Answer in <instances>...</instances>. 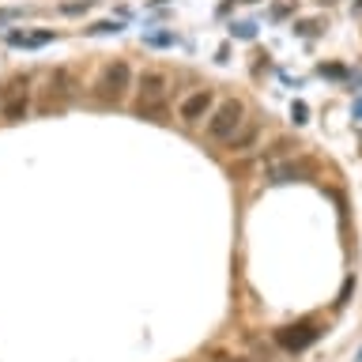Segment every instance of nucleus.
<instances>
[{
  "instance_id": "nucleus-10",
  "label": "nucleus",
  "mask_w": 362,
  "mask_h": 362,
  "mask_svg": "<svg viewBox=\"0 0 362 362\" xmlns=\"http://www.w3.org/2000/svg\"><path fill=\"white\" fill-rule=\"evenodd\" d=\"M305 117H310V110H305V106H302V102H298V106H294V121H298V124H302Z\"/></svg>"
},
{
  "instance_id": "nucleus-4",
  "label": "nucleus",
  "mask_w": 362,
  "mask_h": 362,
  "mask_svg": "<svg viewBox=\"0 0 362 362\" xmlns=\"http://www.w3.org/2000/svg\"><path fill=\"white\" fill-rule=\"evenodd\" d=\"M163 102H166V76L144 72L140 76V113H163Z\"/></svg>"
},
{
  "instance_id": "nucleus-7",
  "label": "nucleus",
  "mask_w": 362,
  "mask_h": 362,
  "mask_svg": "<svg viewBox=\"0 0 362 362\" xmlns=\"http://www.w3.org/2000/svg\"><path fill=\"white\" fill-rule=\"evenodd\" d=\"M57 38L53 30H34V34H19V30H11L8 34V42L11 45H23V49H38V45H49Z\"/></svg>"
},
{
  "instance_id": "nucleus-3",
  "label": "nucleus",
  "mask_w": 362,
  "mask_h": 362,
  "mask_svg": "<svg viewBox=\"0 0 362 362\" xmlns=\"http://www.w3.org/2000/svg\"><path fill=\"white\" fill-rule=\"evenodd\" d=\"M27 110H30V90H27L23 79H16L11 87L0 90V117H4V121L16 124V121L27 117Z\"/></svg>"
},
{
  "instance_id": "nucleus-8",
  "label": "nucleus",
  "mask_w": 362,
  "mask_h": 362,
  "mask_svg": "<svg viewBox=\"0 0 362 362\" xmlns=\"http://www.w3.org/2000/svg\"><path fill=\"white\" fill-rule=\"evenodd\" d=\"M90 4H95V0H72V4H61V16H83Z\"/></svg>"
},
{
  "instance_id": "nucleus-9",
  "label": "nucleus",
  "mask_w": 362,
  "mask_h": 362,
  "mask_svg": "<svg viewBox=\"0 0 362 362\" xmlns=\"http://www.w3.org/2000/svg\"><path fill=\"white\" fill-rule=\"evenodd\" d=\"M117 30V23H95V27H90V34H113Z\"/></svg>"
},
{
  "instance_id": "nucleus-12",
  "label": "nucleus",
  "mask_w": 362,
  "mask_h": 362,
  "mask_svg": "<svg viewBox=\"0 0 362 362\" xmlns=\"http://www.w3.org/2000/svg\"><path fill=\"white\" fill-rule=\"evenodd\" d=\"M358 11H362V0H358Z\"/></svg>"
},
{
  "instance_id": "nucleus-6",
  "label": "nucleus",
  "mask_w": 362,
  "mask_h": 362,
  "mask_svg": "<svg viewBox=\"0 0 362 362\" xmlns=\"http://www.w3.org/2000/svg\"><path fill=\"white\" fill-rule=\"evenodd\" d=\"M211 113V90H192L181 102V121H204Z\"/></svg>"
},
{
  "instance_id": "nucleus-2",
  "label": "nucleus",
  "mask_w": 362,
  "mask_h": 362,
  "mask_svg": "<svg viewBox=\"0 0 362 362\" xmlns=\"http://www.w3.org/2000/svg\"><path fill=\"white\" fill-rule=\"evenodd\" d=\"M242 121H245V106L238 98H226L208 113V136L211 140H234Z\"/></svg>"
},
{
  "instance_id": "nucleus-1",
  "label": "nucleus",
  "mask_w": 362,
  "mask_h": 362,
  "mask_svg": "<svg viewBox=\"0 0 362 362\" xmlns=\"http://www.w3.org/2000/svg\"><path fill=\"white\" fill-rule=\"evenodd\" d=\"M129 87H132L129 61H110L106 68H102L98 83H95V98L102 102V106H117V102L129 95Z\"/></svg>"
},
{
  "instance_id": "nucleus-5",
  "label": "nucleus",
  "mask_w": 362,
  "mask_h": 362,
  "mask_svg": "<svg viewBox=\"0 0 362 362\" xmlns=\"http://www.w3.org/2000/svg\"><path fill=\"white\" fill-rule=\"evenodd\" d=\"M313 339H321V325H313V321L287 325V328H279V332H276V344L283 351H305Z\"/></svg>"
},
{
  "instance_id": "nucleus-14",
  "label": "nucleus",
  "mask_w": 362,
  "mask_h": 362,
  "mask_svg": "<svg viewBox=\"0 0 362 362\" xmlns=\"http://www.w3.org/2000/svg\"><path fill=\"white\" fill-rule=\"evenodd\" d=\"M245 4H253V0H245Z\"/></svg>"
},
{
  "instance_id": "nucleus-13",
  "label": "nucleus",
  "mask_w": 362,
  "mask_h": 362,
  "mask_svg": "<svg viewBox=\"0 0 362 362\" xmlns=\"http://www.w3.org/2000/svg\"><path fill=\"white\" fill-rule=\"evenodd\" d=\"M358 362H362V351H358Z\"/></svg>"
},
{
  "instance_id": "nucleus-11",
  "label": "nucleus",
  "mask_w": 362,
  "mask_h": 362,
  "mask_svg": "<svg viewBox=\"0 0 362 362\" xmlns=\"http://www.w3.org/2000/svg\"><path fill=\"white\" fill-rule=\"evenodd\" d=\"M215 362H245V358H226V355H219V358H215Z\"/></svg>"
}]
</instances>
